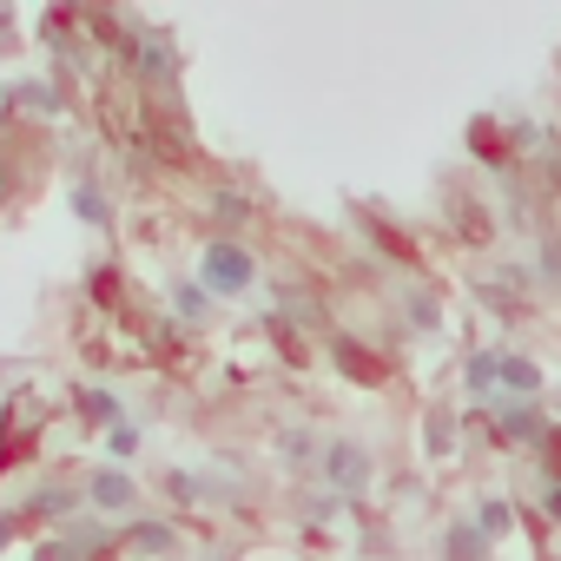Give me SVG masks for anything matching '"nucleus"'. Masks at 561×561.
Instances as JSON below:
<instances>
[{"label": "nucleus", "mask_w": 561, "mask_h": 561, "mask_svg": "<svg viewBox=\"0 0 561 561\" xmlns=\"http://www.w3.org/2000/svg\"><path fill=\"white\" fill-rule=\"evenodd\" d=\"M205 285H211V291H244V285H251V257H244L238 244H211V251H205Z\"/></svg>", "instance_id": "1"}, {"label": "nucleus", "mask_w": 561, "mask_h": 561, "mask_svg": "<svg viewBox=\"0 0 561 561\" xmlns=\"http://www.w3.org/2000/svg\"><path fill=\"white\" fill-rule=\"evenodd\" d=\"M357 469H364L357 449H331V476H337V482H357Z\"/></svg>", "instance_id": "2"}, {"label": "nucleus", "mask_w": 561, "mask_h": 561, "mask_svg": "<svg viewBox=\"0 0 561 561\" xmlns=\"http://www.w3.org/2000/svg\"><path fill=\"white\" fill-rule=\"evenodd\" d=\"M93 489H100V502H126V495H133V482H126V476H100Z\"/></svg>", "instance_id": "3"}, {"label": "nucleus", "mask_w": 561, "mask_h": 561, "mask_svg": "<svg viewBox=\"0 0 561 561\" xmlns=\"http://www.w3.org/2000/svg\"><path fill=\"white\" fill-rule=\"evenodd\" d=\"M211 211H218V218H225V225H238V218H244V198H231V192H225V198H218V205H211Z\"/></svg>", "instance_id": "4"}, {"label": "nucleus", "mask_w": 561, "mask_h": 561, "mask_svg": "<svg viewBox=\"0 0 561 561\" xmlns=\"http://www.w3.org/2000/svg\"><path fill=\"white\" fill-rule=\"evenodd\" d=\"M0 192H8V172H0Z\"/></svg>", "instance_id": "5"}]
</instances>
